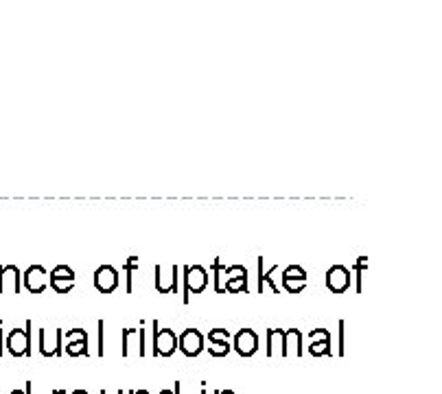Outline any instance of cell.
I'll return each mask as SVG.
<instances>
[{
    "label": "cell",
    "mask_w": 442,
    "mask_h": 394,
    "mask_svg": "<svg viewBox=\"0 0 442 394\" xmlns=\"http://www.w3.org/2000/svg\"><path fill=\"white\" fill-rule=\"evenodd\" d=\"M309 283L307 272L300 265H289L283 272V285L289 294H300Z\"/></svg>",
    "instance_id": "cell-3"
},
{
    "label": "cell",
    "mask_w": 442,
    "mask_h": 394,
    "mask_svg": "<svg viewBox=\"0 0 442 394\" xmlns=\"http://www.w3.org/2000/svg\"><path fill=\"white\" fill-rule=\"evenodd\" d=\"M208 351H210V355H214V357H223L225 353L230 351V346H228V342L225 340H217V342H210V346H208Z\"/></svg>",
    "instance_id": "cell-16"
},
{
    "label": "cell",
    "mask_w": 442,
    "mask_h": 394,
    "mask_svg": "<svg viewBox=\"0 0 442 394\" xmlns=\"http://www.w3.org/2000/svg\"><path fill=\"white\" fill-rule=\"evenodd\" d=\"M366 263H368V261H366V256H362L360 261H357V270H360V272H362V267L366 265ZM357 292H360V294H362V276H360V283H357Z\"/></svg>",
    "instance_id": "cell-21"
},
{
    "label": "cell",
    "mask_w": 442,
    "mask_h": 394,
    "mask_svg": "<svg viewBox=\"0 0 442 394\" xmlns=\"http://www.w3.org/2000/svg\"><path fill=\"white\" fill-rule=\"evenodd\" d=\"M29 344H31V336L27 329H11V333L7 336V351L16 357L29 353Z\"/></svg>",
    "instance_id": "cell-9"
},
{
    "label": "cell",
    "mask_w": 442,
    "mask_h": 394,
    "mask_svg": "<svg viewBox=\"0 0 442 394\" xmlns=\"http://www.w3.org/2000/svg\"><path fill=\"white\" fill-rule=\"evenodd\" d=\"M68 353H70V355H79V353L86 355V353H88V340L70 342V344H68Z\"/></svg>",
    "instance_id": "cell-18"
},
{
    "label": "cell",
    "mask_w": 442,
    "mask_h": 394,
    "mask_svg": "<svg viewBox=\"0 0 442 394\" xmlns=\"http://www.w3.org/2000/svg\"><path fill=\"white\" fill-rule=\"evenodd\" d=\"M267 338H269V355H274V353L285 355L287 353V349H285V331L269 329L267 331Z\"/></svg>",
    "instance_id": "cell-13"
},
{
    "label": "cell",
    "mask_w": 442,
    "mask_h": 394,
    "mask_svg": "<svg viewBox=\"0 0 442 394\" xmlns=\"http://www.w3.org/2000/svg\"><path fill=\"white\" fill-rule=\"evenodd\" d=\"M210 276H208V270L201 267V265H190L184 270V303H188V294H201L206 289Z\"/></svg>",
    "instance_id": "cell-1"
},
{
    "label": "cell",
    "mask_w": 442,
    "mask_h": 394,
    "mask_svg": "<svg viewBox=\"0 0 442 394\" xmlns=\"http://www.w3.org/2000/svg\"><path fill=\"white\" fill-rule=\"evenodd\" d=\"M153 346H156L158 355H173L175 346H177V338L171 329H162L156 331V338H153Z\"/></svg>",
    "instance_id": "cell-12"
},
{
    "label": "cell",
    "mask_w": 442,
    "mask_h": 394,
    "mask_svg": "<svg viewBox=\"0 0 442 394\" xmlns=\"http://www.w3.org/2000/svg\"><path fill=\"white\" fill-rule=\"evenodd\" d=\"M75 394H86V392H75Z\"/></svg>",
    "instance_id": "cell-22"
},
{
    "label": "cell",
    "mask_w": 442,
    "mask_h": 394,
    "mask_svg": "<svg viewBox=\"0 0 442 394\" xmlns=\"http://www.w3.org/2000/svg\"><path fill=\"white\" fill-rule=\"evenodd\" d=\"M49 285L57 294H68L70 289L75 287V272L70 270L68 265H57L49 274Z\"/></svg>",
    "instance_id": "cell-2"
},
{
    "label": "cell",
    "mask_w": 442,
    "mask_h": 394,
    "mask_svg": "<svg viewBox=\"0 0 442 394\" xmlns=\"http://www.w3.org/2000/svg\"><path fill=\"white\" fill-rule=\"evenodd\" d=\"M300 342H302V336H300V331H298V329H289V331L285 333V346H294V353L296 355L302 353Z\"/></svg>",
    "instance_id": "cell-15"
},
{
    "label": "cell",
    "mask_w": 442,
    "mask_h": 394,
    "mask_svg": "<svg viewBox=\"0 0 442 394\" xmlns=\"http://www.w3.org/2000/svg\"><path fill=\"white\" fill-rule=\"evenodd\" d=\"M94 287L101 294H112L118 287V270L112 265H101L94 272Z\"/></svg>",
    "instance_id": "cell-5"
},
{
    "label": "cell",
    "mask_w": 442,
    "mask_h": 394,
    "mask_svg": "<svg viewBox=\"0 0 442 394\" xmlns=\"http://www.w3.org/2000/svg\"><path fill=\"white\" fill-rule=\"evenodd\" d=\"M225 338H228V331H225V329H212V331L208 333V340H210V342L225 340Z\"/></svg>",
    "instance_id": "cell-20"
},
{
    "label": "cell",
    "mask_w": 442,
    "mask_h": 394,
    "mask_svg": "<svg viewBox=\"0 0 442 394\" xmlns=\"http://www.w3.org/2000/svg\"><path fill=\"white\" fill-rule=\"evenodd\" d=\"M329 346H331V338L327 336V338H322L320 342H316V344L311 346V353H313V355H324V353H331Z\"/></svg>",
    "instance_id": "cell-17"
},
{
    "label": "cell",
    "mask_w": 442,
    "mask_h": 394,
    "mask_svg": "<svg viewBox=\"0 0 442 394\" xmlns=\"http://www.w3.org/2000/svg\"><path fill=\"white\" fill-rule=\"evenodd\" d=\"M20 283L22 276L16 265H0V294H18Z\"/></svg>",
    "instance_id": "cell-7"
},
{
    "label": "cell",
    "mask_w": 442,
    "mask_h": 394,
    "mask_svg": "<svg viewBox=\"0 0 442 394\" xmlns=\"http://www.w3.org/2000/svg\"><path fill=\"white\" fill-rule=\"evenodd\" d=\"M177 346H180L186 357H195V355H199L201 349H204V338H201V333L197 329H186L182 333L180 342H177Z\"/></svg>",
    "instance_id": "cell-10"
},
{
    "label": "cell",
    "mask_w": 442,
    "mask_h": 394,
    "mask_svg": "<svg viewBox=\"0 0 442 394\" xmlns=\"http://www.w3.org/2000/svg\"><path fill=\"white\" fill-rule=\"evenodd\" d=\"M138 259L136 256H129L125 263V274H127V294H131V267H136Z\"/></svg>",
    "instance_id": "cell-19"
},
{
    "label": "cell",
    "mask_w": 442,
    "mask_h": 394,
    "mask_svg": "<svg viewBox=\"0 0 442 394\" xmlns=\"http://www.w3.org/2000/svg\"><path fill=\"white\" fill-rule=\"evenodd\" d=\"M14 394H22V392H14Z\"/></svg>",
    "instance_id": "cell-24"
},
{
    "label": "cell",
    "mask_w": 442,
    "mask_h": 394,
    "mask_svg": "<svg viewBox=\"0 0 442 394\" xmlns=\"http://www.w3.org/2000/svg\"><path fill=\"white\" fill-rule=\"evenodd\" d=\"M256 265H258V294H263V289H265V283H269V287L274 289V294H276V285H274V270H276V265H274L269 272L263 270V256L256 259Z\"/></svg>",
    "instance_id": "cell-14"
},
{
    "label": "cell",
    "mask_w": 442,
    "mask_h": 394,
    "mask_svg": "<svg viewBox=\"0 0 442 394\" xmlns=\"http://www.w3.org/2000/svg\"><path fill=\"white\" fill-rule=\"evenodd\" d=\"M22 283L31 294H42L46 289V283H49V274L42 265H31L22 276Z\"/></svg>",
    "instance_id": "cell-6"
},
{
    "label": "cell",
    "mask_w": 442,
    "mask_h": 394,
    "mask_svg": "<svg viewBox=\"0 0 442 394\" xmlns=\"http://www.w3.org/2000/svg\"><path fill=\"white\" fill-rule=\"evenodd\" d=\"M256 346H258V336L252 329H241L234 336V349H236L239 355L250 357L256 351Z\"/></svg>",
    "instance_id": "cell-11"
},
{
    "label": "cell",
    "mask_w": 442,
    "mask_h": 394,
    "mask_svg": "<svg viewBox=\"0 0 442 394\" xmlns=\"http://www.w3.org/2000/svg\"><path fill=\"white\" fill-rule=\"evenodd\" d=\"M160 394H169V392H160Z\"/></svg>",
    "instance_id": "cell-23"
},
{
    "label": "cell",
    "mask_w": 442,
    "mask_h": 394,
    "mask_svg": "<svg viewBox=\"0 0 442 394\" xmlns=\"http://www.w3.org/2000/svg\"><path fill=\"white\" fill-rule=\"evenodd\" d=\"M327 287L333 294H344L351 287V270L344 265H333L327 272Z\"/></svg>",
    "instance_id": "cell-4"
},
{
    "label": "cell",
    "mask_w": 442,
    "mask_h": 394,
    "mask_svg": "<svg viewBox=\"0 0 442 394\" xmlns=\"http://www.w3.org/2000/svg\"><path fill=\"white\" fill-rule=\"evenodd\" d=\"M177 272H180V267H177V265H171L169 272H166L162 265L156 267V289L160 294L177 292Z\"/></svg>",
    "instance_id": "cell-8"
}]
</instances>
